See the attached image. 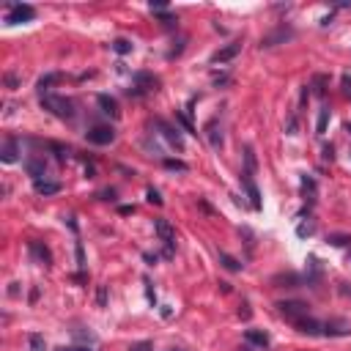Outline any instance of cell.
I'll list each match as a JSON object with an SVG mask.
<instances>
[{"mask_svg": "<svg viewBox=\"0 0 351 351\" xmlns=\"http://www.w3.org/2000/svg\"><path fill=\"white\" fill-rule=\"evenodd\" d=\"M42 107L47 113H52L55 118H63V121H72L74 118V102L66 96H55V93H47V96H42Z\"/></svg>", "mask_w": 351, "mask_h": 351, "instance_id": "1", "label": "cell"}, {"mask_svg": "<svg viewBox=\"0 0 351 351\" xmlns=\"http://www.w3.org/2000/svg\"><path fill=\"white\" fill-rule=\"evenodd\" d=\"M154 231H157L159 241H162V258L170 261L176 255V231L167 220H154Z\"/></svg>", "mask_w": 351, "mask_h": 351, "instance_id": "2", "label": "cell"}, {"mask_svg": "<svg viewBox=\"0 0 351 351\" xmlns=\"http://www.w3.org/2000/svg\"><path fill=\"white\" fill-rule=\"evenodd\" d=\"M277 313L283 315L286 321H296V319H305V315H310V307L307 302H299V299H286V302H277Z\"/></svg>", "mask_w": 351, "mask_h": 351, "instance_id": "3", "label": "cell"}, {"mask_svg": "<svg viewBox=\"0 0 351 351\" xmlns=\"http://www.w3.org/2000/svg\"><path fill=\"white\" fill-rule=\"evenodd\" d=\"M132 83H134V88H129V96L132 93L134 96H143L148 91H157L159 77H154V74H148V72H137V74H132Z\"/></svg>", "mask_w": 351, "mask_h": 351, "instance_id": "4", "label": "cell"}, {"mask_svg": "<svg viewBox=\"0 0 351 351\" xmlns=\"http://www.w3.org/2000/svg\"><path fill=\"white\" fill-rule=\"evenodd\" d=\"M36 19V9L28 3H11L9 11H6V22L9 25H19V22H30Z\"/></svg>", "mask_w": 351, "mask_h": 351, "instance_id": "5", "label": "cell"}, {"mask_svg": "<svg viewBox=\"0 0 351 351\" xmlns=\"http://www.w3.org/2000/svg\"><path fill=\"white\" fill-rule=\"evenodd\" d=\"M85 140L93 146H110L113 140H116V129L113 126H91V129L85 132Z\"/></svg>", "mask_w": 351, "mask_h": 351, "instance_id": "6", "label": "cell"}, {"mask_svg": "<svg viewBox=\"0 0 351 351\" xmlns=\"http://www.w3.org/2000/svg\"><path fill=\"white\" fill-rule=\"evenodd\" d=\"M157 126L162 129V137H165L167 143L176 148V151H184V140H181V132L176 129V126H170L167 121H157Z\"/></svg>", "mask_w": 351, "mask_h": 351, "instance_id": "7", "label": "cell"}, {"mask_svg": "<svg viewBox=\"0 0 351 351\" xmlns=\"http://www.w3.org/2000/svg\"><path fill=\"white\" fill-rule=\"evenodd\" d=\"M241 184H244V192H247V198H250V206H253L255 212H261V192H258V187H255L253 176L241 173Z\"/></svg>", "mask_w": 351, "mask_h": 351, "instance_id": "8", "label": "cell"}, {"mask_svg": "<svg viewBox=\"0 0 351 351\" xmlns=\"http://www.w3.org/2000/svg\"><path fill=\"white\" fill-rule=\"evenodd\" d=\"M241 52V42H231L228 47H222V50H217L212 55V63H228V60H233L236 55Z\"/></svg>", "mask_w": 351, "mask_h": 351, "instance_id": "9", "label": "cell"}, {"mask_svg": "<svg viewBox=\"0 0 351 351\" xmlns=\"http://www.w3.org/2000/svg\"><path fill=\"white\" fill-rule=\"evenodd\" d=\"M60 80H63V74H60V72L42 74V77H39V83H36V91H39V96H47V93H52V85H58Z\"/></svg>", "mask_w": 351, "mask_h": 351, "instance_id": "10", "label": "cell"}, {"mask_svg": "<svg viewBox=\"0 0 351 351\" xmlns=\"http://www.w3.org/2000/svg\"><path fill=\"white\" fill-rule=\"evenodd\" d=\"M288 39H294V30H291V28H277L274 33H269V36H263V39H261V47L266 50V47H274V44L288 42Z\"/></svg>", "mask_w": 351, "mask_h": 351, "instance_id": "11", "label": "cell"}, {"mask_svg": "<svg viewBox=\"0 0 351 351\" xmlns=\"http://www.w3.org/2000/svg\"><path fill=\"white\" fill-rule=\"evenodd\" d=\"M28 250H30V255L36 261H42L44 266H52V253H50V247H47V244H42V241L33 239V241H28Z\"/></svg>", "mask_w": 351, "mask_h": 351, "instance_id": "12", "label": "cell"}, {"mask_svg": "<svg viewBox=\"0 0 351 351\" xmlns=\"http://www.w3.org/2000/svg\"><path fill=\"white\" fill-rule=\"evenodd\" d=\"M294 327L299 329L302 335H310V337H315V335H321L324 324H319L315 319H310V315H305V319H296V321H294Z\"/></svg>", "mask_w": 351, "mask_h": 351, "instance_id": "13", "label": "cell"}, {"mask_svg": "<svg viewBox=\"0 0 351 351\" xmlns=\"http://www.w3.org/2000/svg\"><path fill=\"white\" fill-rule=\"evenodd\" d=\"M19 157V146H17V137H9L3 143V148H0V159L6 162V165H11V162H17Z\"/></svg>", "mask_w": 351, "mask_h": 351, "instance_id": "14", "label": "cell"}, {"mask_svg": "<svg viewBox=\"0 0 351 351\" xmlns=\"http://www.w3.org/2000/svg\"><path fill=\"white\" fill-rule=\"evenodd\" d=\"M25 170H28V176H33V181H42L47 173V165H44V159L30 157V159H25Z\"/></svg>", "mask_w": 351, "mask_h": 351, "instance_id": "15", "label": "cell"}, {"mask_svg": "<svg viewBox=\"0 0 351 351\" xmlns=\"http://www.w3.org/2000/svg\"><path fill=\"white\" fill-rule=\"evenodd\" d=\"M348 332H351V327L343 321H327L321 329V335H327V337H340V335H348Z\"/></svg>", "mask_w": 351, "mask_h": 351, "instance_id": "16", "label": "cell"}, {"mask_svg": "<svg viewBox=\"0 0 351 351\" xmlns=\"http://www.w3.org/2000/svg\"><path fill=\"white\" fill-rule=\"evenodd\" d=\"M96 102H99V107H102V113H107V116H113V118H118V116H121L118 102H116L113 96H107V93H99Z\"/></svg>", "mask_w": 351, "mask_h": 351, "instance_id": "17", "label": "cell"}, {"mask_svg": "<svg viewBox=\"0 0 351 351\" xmlns=\"http://www.w3.org/2000/svg\"><path fill=\"white\" fill-rule=\"evenodd\" d=\"M244 340L250 343V346H258V348H266V346H269V335L261 332V329H247V332H244Z\"/></svg>", "mask_w": 351, "mask_h": 351, "instance_id": "18", "label": "cell"}, {"mask_svg": "<svg viewBox=\"0 0 351 351\" xmlns=\"http://www.w3.org/2000/svg\"><path fill=\"white\" fill-rule=\"evenodd\" d=\"M206 134H208V143H212V148H220L222 146V129H217V118L208 121Z\"/></svg>", "mask_w": 351, "mask_h": 351, "instance_id": "19", "label": "cell"}, {"mask_svg": "<svg viewBox=\"0 0 351 351\" xmlns=\"http://www.w3.org/2000/svg\"><path fill=\"white\" fill-rule=\"evenodd\" d=\"M36 192L39 195H55V192H60V181H47V179H42V181H36Z\"/></svg>", "mask_w": 351, "mask_h": 351, "instance_id": "20", "label": "cell"}, {"mask_svg": "<svg viewBox=\"0 0 351 351\" xmlns=\"http://www.w3.org/2000/svg\"><path fill=\"white\" fill-rule=\"evenodd\" d=\"M255 170H258V162H255V151H253V146H247V148H244V173L255 176Z\"/></svg>", "mask_w": 351, "mask_h": 351, "instance_id": "21", "label": "cell"}, {"mask_svg": "<svg viewBox=\"0 0 351 351\" xmlns=\"http://www.w3.org/2000/svg\"><path fill=\"white\" fill-rule=\"evenodd\" d=\"M220 263L228 269V272H241V266H244L241 261H236L233 255H228V253H220Z\"/></svg>", "mask_w": 351, "mask_h": 351, "instance_id": "22", "label": "cell"}, {"mask_svg": "<svg viewBox=\"0 0 351 351\" xmlns=\"http://www.w3.org/2000/svg\"><path fill=\"white\" fill-rule=\"evenodd\" d=\"M272 283H274V286L286 283V288H294V286H299V283H302V277H299V274H291V272H288V274H277V277H274Z\"/></svg>", "mask_w": 351, "mask_h": 351, "instance_id": "23", "label": "cell"}, {"mask_svg": "<svg viewBox=\"0 0 351 351\" xmlns=\"http://www.w3.org/2000/svg\"><path fill=\"white\" fill-rule=\"evenodd\" d=\"M47 148H50V151L55 154V157H58L60 162H66V159L72 157V148H69V146H60V143H47Z\"/></svg>", "mask_w": 351, "mask_h": 351, "instance_id": "24", "label": "cell"}, {"mask_svg": "<svg viewBox=\"0 0 351 351\" xmlns=\"http://www.w3.org/2000/svg\"><path fill=\"white\" fill-rule=\"evenodd\" d=\"M28 346H30V351H47V340H44V335L30 332V335H28Z\"/></svg>", "mask_w": 351, "mask_h": 351, "instance_id": "25", "label": "cell"}, {"mask_svg": "<svg viewBox=\"0 0 351 351\" xmlns=\"http://www.w3.org/2000/svg\"><path fill=\"white\" fill-rule=\"evenodd\" d=\"M327 241H329L332 247H348V244H351V236H348V233H329Z\"/></svg>", "mask_w": 351, "mask_h": 351, "instance_id": "26", "label": "cell"}, {"mask_svg": "<svg viewBox=\"0 0 351 351\" xmlns=\"http://www.w3.org/2000/svg\"><path fill=\"white\" fill-rule=\"evenodd\" d=\"M162 165H165L167 170H179V173H187V170H190V165H187L184 159H170V157H167V159H162Z\"/></svg>", "mask_w": 351, "mask_h": 351, "instance_id": "27", "label": "cell"}, {"mask_svg": "<svg viewBox=\"0 0 351 351\" xmlns=\"http://www.w3.org/2000/svg\"><path fill=\"white\" fill-rule=\"evenodd\" d=\"M302 192H305L310 200L315 198V179H313V176H307V173L302 176Z\"/></svg>", "mask_w": 351, "mask_h": 351, "instance_id": "28", "label": "cell"}, {"mask_svg": "<svg viewBox=\"0 0 351 351\" xmlns=\"http://www.w3.org/2000/svg\"><path fill=\"white\" fill-rule=\"evenodd\" d=\"M132 47H134V44L129 42V39H116V42H113V50H116L118 55H129Z\"/></svg>", "mask_w": 351, "mask_h": 351, "instance_id": "29", "label": "cell"}, {"mask_svg": "<svg viewBox=\"0 0 351 351\" xmlns=\"http://www.w3.org/2000/svg\"><path fill=\"white\" fill-rule=\"evenodd\" d=\"M327 124H329V107H321L319 121H315V132L324 134V132H327Z\"/></svg>", "mask_w": 351, "mask_h": 351, "instance_id": "30", "label": "cell"}, {"mask_svg": "<svg viewBox=\"0 0 351 351\" xmlns=\"http://www.w3.org/2000/svg\"><path fill=\"white\" fill-rule=\"evenodd\" d=\"M176 121H179V124L184 126V129L190 132V134H198V129L192 126V121H190V116H187V113H176Z\"/></svg>", "mask_w": 351, "mask_h": 351, "instance_id": "31", "label": "cell"}, {"mask_svg": "<svg viewBox=\"0 0 351 351\" xmlns=\"http://www.w3.org/2000/svg\"><path fill=\"white\" fill-rule=\"evenodd\" d=\"M313 233H315L313 222H302V225L296 228V236H299V239H307V236H313Z\"/></svg>", "mask_w": 351, "mask_h": 351, "instance_id": "32", "label": "cell"}, {"mask_svg": "<svg viewBox=\"0 0 351 351\" xmlns=\"http://www.w3.org/2000/svg\"><path fill=\"white\" fill-rule=\"evenodd\" d=\"M3 83H6V88H11V91H17L19 88V83H22V80H19V74H14V72H9L3 77Z\"/></svg>", "mask_w": 351, "mask_h": 351, "instance_id": "33", "label": "cell"}, {"mask_svg": "<svg viewBox=\"0 0 351 351\" xmlns=\"http://www.w3.org/2000/svg\"><path fill=\"white\" fill-rule=\"evenodd\" d=\"M146 198H148V203H154V206H162V195L154 190V187H148L146 190Z\"/></svg>", "mask_w": 351, "mask_h": 351, "instance_id": "34", "label": "cell"}, {"mask_svg": "<svg viewBox=\"0 0 351 351\" xmlns=\"http://www.w3.org/2000/svg\"><path fill=\"white\" fill-rule=\"evenodd\" d=\"M96 305L107 307V286H96Z\"/></svg>", "mask_w": 351, "mask_h": 351, "instance_id": "35", "label": "cell"}, {"mask_svg": "<svg viewBox=\"0 0 351 351\" xmlns=\"http://www.w3.org/2000/svg\"><path fill=\"white\" fill-rule=\"evenodd\" d=\"M143 286H146V296H148V302H151V305L157 307V294H154V288H151V280L143 277Z\"/></svg>", "mask_w": 351, "mask_h": 351, "instance_id": "36", "label": "cell"}, {"mask_svg": "<svg viewBox=\"0 0 351 351\" xmlns=\"http://www.w3.org/2000/svg\"><path fill=\"white\" fill-rule=\"evenodd\" d=\"M129 351H154V343L151 340H140V343H132Z\"/></svg>", "mask_w": 351, "mask_h": 351, "instance_id": "37", "label": "cell"}, {"mask_svg": "<svg viewBox=\"0 0 351 351\" xmlns=\"http://www.w3.org/2000/svg\"><path fill=\"white\" fill-rule=\"evenodd\" d=\"M157 17H159V22H162V25H165V28H173V25H176V22H179V19H176L173 14H157Z\"/></svg>", "mask_w": 351, "mask_h": 351, "instance_id": "38", "label": "cell"}, {"mask_svg": "<svg viewBox=\"0 0 351 351\" xmlns=\"http://www.w3.org/2000/svg\"><path fill=\"white\" fill-rule=\"evenodd\" d=\"M151 11H154V14H165V11H167V3H165V0H154V3H151Z\"/></svg>", "mask_w": 351, "mask_h": 351, "instance_id": "39", "label": "cell"}, {"mask_svg": "<svg viewBox=\"0 0 351 351\" xmlns=\"http://www.w3.org/2000/svg\"><path fill=\"white\" fill-rule=\"evenodd\" d=\"M74 253H77V266L83 269L85 266V250H83V244L77 241V247H74Z\"/></svg>", "mask_w": 351, "mask_h": 351, "instance_id": "40", "label": "cell"}, {"mask_svg": "<svg viewBox=\"0 0 351 351\" xmlns=\"http://www.w3.org/2000/svg\"><path fill=\"white\" fill-rule=\"evenodd\" d=\"M286 132L288 134H296V116L291 113V116H288V124H286Z\"/></svg>", "mask_w": 351, "mask_h": 351, "instance_id": "41", "label": "cell"}, {"mask_svg": "<svg viewBox=\"0 0 351 351\" xmlns=\"http://www.w3.org/2000/svg\"><path fill=\"white\" fill-rule=\"evenodd\" d=\"M313 83H315V93H324V85H327V77H324V74H319V77H315Z\"/></svg>", "mask_w": 351, "mask_h": 351, "instance_id": "42", "label": "cell"}, {"mask_svg": "<svg viewBox=\"0 0 351 351\" xmlns=\"http://www.w3.org/2000/svg\"><path fill=\"white\" fill-rule=\"evenodd\" d=\"M250 315H253V313H250V305H247V302H241V307H239V319H250Z\"/></svg>", "mask_w": 351, "mask_h": 351, "instance_id": "43", "label": "cell"}, {"mask_svg": "<svg viewBox=\"0 0 351 351\" xmlns=\"http://www.w3.org/2000/svg\"><path fill=\"white\" fill-rule=\"evenodd\" d=\"M99 198H102V200H116V190H102V192H99Z\"/></svg>", "mask_w": 351, "mask_h": 351, "instance_id": "44", "label": "cell"}, {"mask_svg": "<svg viewBox=\"0 0 351 351\" xmlns=\"http://www.w3.org/2000/svg\"><path fill=\"white\" fill-rule=\"evenodd\" d=\"M55 351H91V348H88V346H60Z\"/></svg>", "mask_w": 351, "mask_h": 351, "instance_id": "45", "label": "cell"}, {"mask_svg": "<svg viewBox=\"0 0 351 351\" xmlns=\"http://www.w3.org/2000/svg\"><path fill=\"white\" fill-rule=\"evenodd\" d=\"M324 159H329V162L335 159V148L332 146H324Z\"/></svg>", "mask_w": 351, "mask_h": 351, "instance_id": "46", "label": "cell"}, {"mask_svg": "<svg viewBox=\"0 0 351 351\" xmlns=\"http://www.w3.org/2000/svg\"><path fill=\"white\" fill-rule=\"evenodd\" d=\"M143 261H146V263H151V266H154V263L159 261V255H157V253H154V255H151V253H146V255H143Z\"/></svg>", "mask_w": 351, "mask_h": 351, "instance_id": "47", "label": "cell"}, {"mask_svg": "<svg viewBox=\"0 0 351 351\" xmlns=\"http://www.w3.org/2000/svg\"><path fill=\"white\" fill-rule=\"evenodd\" d=\"M118 212L124 214V217H129V214H134V206H118Z\"/></svg>", "mask_w": 351, "mask_h": 351, "instance_id": "48", "label": "cell"}, {"mask_svg": "<svg viewBox=\"0 0 351 351\" xmlns=\"http://www.w3.org/2000/svg\"><path fill=\"white\" fill-rule=\"evenodd\" d=\"M36 299H39V288H33L30 291V305H36Z\"/></svg>", "mask_w": 351, "mask_h": 351, "instance_id": "49", "label": "cell"}, {"mask_svg": "<svg viewBox=\"0 0 351 351\" xmlns=\"http://www.w3.org/2000/svg\"><path fill=\"white\" fill-rule=\"evenodd\" d=\"M239 351H253V346H250V343H244V346H241Z\"/></svg>", "mask_w": 351, "mask_h": 351, "instance_id": "50", "label": "cell"}, {"mask_svg": "<svg viewBox=\"0 0 351 351\" xmlns=\"http://www.w3.org/2000/svg\"><path fill=\"white\" fill-rule=\"evenodd\" d=\"M346 132H348V134H351V124H348V126H346Z\"/></svg>", "mask_w": 351, "mask_h": 351, "instance_id": "51", "label": "cell"}, {"mask_svg": "<svg viewBox=\"0 0 351 351\" xmlns=\"http://www.w3.org/2000/svg\"><path fill=\"white\" fill-rule=\"evenodd\" d=\"M170 351H181V348H170Z\"/></svg>", "mask_w": 351, "mask_h": 351, "instance_id": "52", "label": "cell"}]
</instances>
